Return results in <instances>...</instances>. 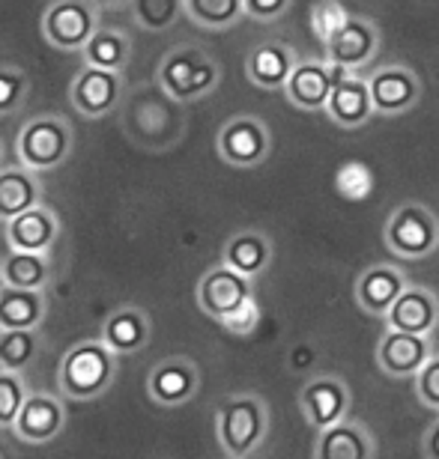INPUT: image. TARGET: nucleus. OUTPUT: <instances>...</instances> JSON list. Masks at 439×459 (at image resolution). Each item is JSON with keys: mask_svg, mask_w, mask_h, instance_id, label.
<instances>
[{"mask_svg": "<svg viewBox=\"0 0 439 459\" xmlns=\"http://www.w3.org/2000/svg\"><path fill=\"white\" fill-rule=\"evenodd\" d=\"M159 87L180 105H191L206 99L222 81V66L213 54H206L198 45H177L159 63Z\"/></svg>", "mask_w": 439, "mask_h": 459, "instance_id": "7ed1b4c3", "label": "nucleus"}, {"mask_svg": "<svg viewBox=\"0 0 439 459\" xmlns=\"http://www.w3.org/2000/svg\"><path fill=\"white\" fill-rule=\"evenodd\" d=\"M60 236V218L51 206L36 204L13 221H6V242L15 251H51Z\"/></svg>", "mask_w": 439, "mask_h": 459, "instance_id": "4be33fe9", "label": "nucleus"}, {"mask_svg": "<svg viewBox=\"0 0 439 459\" xmlns=\"http://www.w3.org/2000/svg\"><path fill=\"white\" fill-rule=\"evenodd\" d=\"M290 6H293V0H245V15L260 24H272V22H278L281 15H287Z\"/></svg>", "mask_w": 439, "mask_h": 459, "instance_id": "4c0bfd02", "label": "nucleus"}, {"mask_svg": "<svg viewBox=\"0 0 439 459\" xmlns=\"http://www.w3.org/2000/svg\"><path fill=\"white\" fill-rule=\"evenodd\" d=\"M72 126L57 114H42L33 117L18 128L15 134V155L24 168L36 173H51L60 164H66L72 155Z\"/></svg>", "mask_w": 439, "mask_h": 459, "instance_id": "20e7f679", "label": "nucleus"}, {"mask_svg": "<svg viewBox=\"0 0 439 459\" xmlns=\"http://www.w3.org/2000/svg\"><path fill=\"white\" fill-rule=\"evenodd\" d=\"M299 54L293 45L281 39H269L254 45L245 57V78L260 90H285L290 72L296 69Z\"/></svg>", "mask_w": 439, "mask_h": 459, "instance_id": "6ab92c4d", "label": "nucleus"}, {"mask_svg": "<svg viewBox=\"0 0 439 459\" xmlns=\"http://www.w3.org/2000/svg\"><path fill=\"white\" fill-rule=\"evenodd\" d=\"M413 391H416V400L422 403L425 409L439 411V355L436 352L431 355V361L413 376Z\"/></svg>", "mask_w": 439, "mask_h": 459, "instance_id": "e433bc0d", "label": "nucleus"}, {"mask_svg": "<svg viewBox=\"0 0 439 459\" xmlns=\"http://www.w3.org/2000/svg\"><path fill=\"white\" fill-rule=\"evenodd\" d=\"M407 274L391 263H373L359 272L353 287L356 305L368 316H386L400 292L407 290Z\"/></svg>", "mask_w": 439, "mask_h": 459, "instance_id": "f3484780", "label": "nucleus"}, {"mask_svg": "<svg viewBox=\"0 0 439 459\" xmlns=\"http://www.w3.org/2000/svg\"><path fill=\"white\" fill-rule=\"evenodd\" d=\"M254 278L231 269L227 263H218L213 269H206L198 281V307L204 310L209 319L222 323V319L242 305L245 299L254 296Z\"/></svg>", "mask_w": 439, "mask_h": 459, "instance_id": "9d476101", "label": "nucleus"}, {"mask_svg": "<svg viewBox=\"0 0 439 459\" xmlns=\"http://www.w3.org/2000/svg\"><path fill=\"white\" fill-rule=\"evenodd\" d=\"M123 72L114 69H99V66H87L78 72L75 81L69 87V102L72 108L87 117V119H102L108 117L120 102L123 93Z\"/></svg>", "mask_w": 439, "mask_h": 459, "instance_id": "4468645a", "label": "nucleus"}, {"mask_svg": "<svg viewBox=\"0 0 439 459\" xmlns=\"http://www.w3.org/2000/svg\"><path fill=\"white\" fill-rule=\"evenodd\" d=\"M368 87L373 99V111L382 117L407 114L422 99V78L416 75V69L404 66V63H391V66H380L377 72H371Z\"/></svg>", "mask_w": 439, "mask_h": 459, "instance_id": "ddd939ff", "label": "nucleus"}, {"mask_svg": "<svg viewBox=\"0 0 439 459\" xmlns=\"http://www.w3.org/2000/svg\"><path fill=\"white\" fill-rule=\"evenodd\" d=\"M36 204H42L40 173L24 168L22 161L13 168H0V221H13Z\"/></svg>", "mask_w": 439, "mask_h": 459, "instance_id": "5701e85b", "label": "nucleus"}, {"mask_svg": "<svg viewBox=\"0 0 439 459\" xmlns=\"http://www.w3.org/2000/svg\"><path fill=\"white\" fill-rule=\"evenodd\" d=\"M27 93H31V78H27V72L0 63V117L15 114L18 108L24 105Z\"/></svg>", "mask_w": 439, "mask_h": 459, "instance_id": "72a5a7b5", "label": "nucleus"}, {"mask_svg": "<svg viewBox=\"0 0 439 459\" xmlns=\"http://www.w3.org/2000/svg\"><path fill=\"white\" fill-rule=\"evenodd\" d=\"M353 69L338 66V63L320 57V60H302L296 63V69L290 72L285 96L290 99L293 108L299 111H326V102L332 96V87L341 78L350 75Z\"/></svg>", "mask_w": 439, "mask_h": 459, "instance_id": "6e6552de", "label": "nucleus"}, {"mask_svg": "<svg viewBox=\"0 0 439 459\" xmlns=\"http://www.w3.org/2000/svg\"><path fill=\"white\" fill-rule=\"evenodd\" d=\"M215 146L224 164L240 168V170H251V168H260V164L269 159L272 132L260 117L240 114V117H231L218 128Z\"/></svg>", "mask_w": 439, "mask_h": 459, "instance_id": "0eeeda50", "label": "nucleus"}, {"mask_svg": "<svg viewBox=\"0 0 439 459\" xmlns=\"http://www.w3.org/2000/svg\"><path fill=\"white\" fill-rule=\"evenodd\" d=\"M380 27L364 15H350L338 30L323 42V57L353 72L364 69L380 51Z\"/></svg>", "mask_w": 439, "mask_h": 459, "instance_id": "9b49d317", "label": "nucleus"}, {"mask_svg": "<svg viewBox=\"0 0 439 459\" xmlns=\"http://www.w3.org/2000/svg\"><path fill=\"white\" fill-rule=\"evenodd\" d=\"M431 355H434L431 337L400 332V328H386V334L377 343V364L391 379H413L431 361Z\"/></svg>", "mask_w": 439, "mask_h": 459, "instance_id": "2eb2a0df", "label": "nucleus"}, {"mask_svg": "<svg viewBox=\"0 0 439 459\" xmlns=\"http://www.w3.org/2000/svg\"><path fill=\"white\" fill-rule=\"evenodd\" d=\"M350 15L353 13H347V6L341 4V0H317V4L311 6V13H308L311 33H314L320 42H326L329 36H332Z\"/></svg>", "mask_w": 439, "mask_h": 459, "instance_id": "f704fd0d", "label": "nucleus"}, {"mask_svg": "<svg viewBox=\"0 0 439 459\" xmlns=\"http://www.w3.org/2000/svg\"><path fill=\"white\" fill-rule=\"evenodd\" d=\"M382 242L400 260H425L439 247V215L425 204H400L386 218Z\"/></svg>", "mask_w": 439, "mask_h": 459, "instance_id": "39448f33", "label": "nucleus"}, {"mask_svg": "<svg viewBox=\"0 0 439 459\" xmlns=\"http://www.w3.org/2000/svg\"><path fill=\"white\" fill-rule=\"evenodd\" d=\"M350 385L335 373H320L302 385L299 391V411L308 420V427L320 433V429L338 424L350 411Z\"/></svg>", "mask_w": 439, "mask_h": 459, "instance_id": "1a4fd4ad", "label": "nucleus"}, {"mask_svg": "<svg viewBox=\"0 0 439 459\" xmlns=\"http://www.w3.org/2000/svg\"><path fill=\"white\" fill-rule=\"evenodd\" d=\"M81 54H84L87 66L123 72L132 60V42H129V36L123 30H117V27H99V30L90 36V42L84 45Z\"/></svg>", "mask_w": 439, "mask_h": 459, "instance_id": "cd10ccee", "label": "nucleus"}, {"mask_svg": "<svg viewBox=\"0 0 439 459\" xmlns=\"http://www.w3.org/2000/svg\"><path fill=\"white\" fill-rule=\"evenodd\" d=\"M48 314L45 290H18L0 283V332L9 328H40Z\"/></svg>", "mask_w": 439, "mask_h": 459, "instance_id": "a878e982", "label": "nucleus"}, {"mask_svg": "<svg viewBox=\"0 0 439 459\" xmlns=\"http://www.w3.org/2000/svg\"><path fill=\"white\" fill-rule=\"evenodd\" d=\"M422 456L427 459H439V411H436V418H434V424L425 429V436H422Z\"/></svg>", "mask_w": 439, "mask_h": 459, "instance_id": "58836bf2", "label": "nucleus"}, {"mask_svg": "<svg viewBox=\"0 0 439 459\" xmlns=\"http://www.w3.org/2000/svg\"><path fill=\"white\" fill-rule=\"evenodd\" d=\"M66 429V406L54 394H27L13 433L27 445H48Z\"/></svg>", "mask_w": 439, "mask_h": 459, "instance_id": "dca6fc26", "label": "nucleus"}, {"mask_svg": "<svg viewBox=\"0 0 439 459\" xmlns=\"http://www.w3.org/2000/svg\"><path fill=\"white\" fill-rule=\"evenodd\" d=\"M198 388H200V370L186 355L162 358V361L150 370V379H146L150 400L162 409L186 406V403L195 400Z\"/></svg>", "mask_w": 439, "mask_h": 459, "instance_id": "f8f14e48", "label": "nucleus"}, {"mask_svg": "<svg viewBox=\"0 0 439 459\" xmlns=\"http://www.w3.org/2000/svg\"><path fill=\"white\" fill-rule=\"evenodd\" d=\"M377 114L373 111V99L368 87V75L350 72L332 87V96L326 102V117L341 128H362L368 119Z\"/></svg>", "mask_w": 439, "mask_h": 459, "instance_id": "412c9836", "label": "nucleus"}, {"mask_svg": "<svg viewBox=\"0 0 439 459\" xmlns=\"http://www.w3.org/2000/svg\"><path fill=\"white\" fill-rule=\"evenodd\" d=\"M51 256L48 251H15L0 260V283L18 290H48L51 283Z\"/></svg>", "mask_w": 439, "mask_h": 459, "instance_id": "bb28decb", "label": "nucleus"}, {"mask_svg": "<svg viewBox=\"0 0 439 459\" xmlns=\"http://www.w3.org/2000/svg\"><path fill=\"white\" fill-rule=\"evenodd\" d=\"M269 406L260 394H231L215 409V438L224 456L249 459L269 436Z\"/></svg>", "mask_w": 439, "mask_h": 459, "instance_id": "f257e3e1", "label": "nucleus"}, {"mask_svg": "<svg viewBox=\"0 0 439 459\" xmlns=\"http://www.w3.org/2000/svg\"><path fill=\"white\" fill-rule=\"evenodd\" d=\"M245 15V0H186V18L204 30L222 33Z\"/></svg>", "mask_w": 439, "mask_h": 459, "instance_id": "c85d7f7f", "label": "nucleus"}, {"mask_svg": "<svg viewBox=\"0 0 439 459\" xmlns=\"http://www.w3.org/2000/svg\"><path fill=\"white\" fill-rule=\"evenodd\" d=\"M317 459H373L377 456V442L364 424L353 418H341L338 424L320 429L314 438Z\"/></svg>", "mask_w": 439, "mask_h": 459, "instance_id": "aec40b11", "label": "nucleus"}, {"mask_svg": "<svg viewBox=\"0 0 439 459\" xmlns=\"http://www.w3.org/2000/svg\"><path fill=\"white\" fill-rule=\"evenodd\" d=\"M27 382L18 370H4L0 367V429H13L18 411L27 400Z\"/></svg>", "mask_w": 439, "mask_h": 459, "instance_id": "473e14b6", "label": "nucleus"}, {"mask_svg": "<svg viewBox=\"0 0 439 459\" xmlns=\"http://www.w3.org/2000/svg\"><path fill=\"white\" fill-rule=\"evenodd\" d=\"M0 168H4V143H0Z\"/></svg>", "mask_w": 439, "mask_h": 459, "instance_id": "ea45409f", "label": "nucleus"}, {"mask_svg": "<svg viewBox=\"0 0 439 459\" xmlns=\"http://www.w3.org/2000/svg\"><path fill=\"white\" fill-rule=\"evenodd\" d=\"M373 186H377V179H373L371 164H364L359 159L344 161L341 168L335 170V191L344 200H350V204H362V200H368Z\"/></svg>", "mask_w": 439, "mask_h": 459, "instance_id": "2f4dec72", "label": "nucleus"}, {"mask_svg": "<svg viewBox=\"0 0 439 459\" xmlns=\"http://www.w3.org/2000/svg\"><path fill=\"white\" fill-rule=\"evenodd\" d=\"M135 24L146 33L171 30L186 15V0H129Z\"/></svg>", "mask_w": 439, "mask_h": 459, "instance_id": "7c9ffc66", "label": "nucleus"}, {"mask_svg": "<svg viewBox=\"0 0 439 459\" xmlns=\"http://www.w3.org/2000/svg\"><path fill=\"white\" fill-rule=\"evenodd\" d=\"M117 355L102 337L99 341H78L60 358L57 385L69 400H96L111 388L117 379Z\"/></svg>", "mask_w": 439, "mask_h": 459, "instance_id": "f03ea898", "label": "nucleus"}, {"mask_svg": "<svg viewBox=\"0 0 439 459\" xmlns=\"http://www.w3.org/2000/svg\"><path fill=\"white\" fill-rule=\"evenodd\" d=\"M150 334H153L150 316H146L144 307H135V305L111 310L102 325V341L120 358L141 352V349L150 343Z\"/></svg>", "mask_w": 439, "mask_h": 459, "instance_id": "b1692460", "label": "nucleus"}, {"mask_svg": "<svg viewBox=\"0 0 439 459\" xmlns=\"http://www.w3.org/2000/svg\"><path fill=\"white\" fill-rule=\"evenodd\" d=\"M40 328H9L0 332V367L4 370H18L24 373L27 367L36 364V358L42 352Z\"/></svg>", "mask_w": 439, "mask_h": 459, "instance_id": "c756f323", "label": "nucleus"}, {"mask_svg": "<svg viewBox=\"0 0 439 459\" xmlns=\"http://www.w3.org/2000/svg\"><path fill=\"white\" fill-rule=\"evenodd\" d=\"M222 263L249 274V278H258L272 263V238L267 233H260V230H240V233H233L224 242Z\"/></svg>", "mask_w": 439, "mask_h": 459, "instance_id": "393cba45", "label": "nucleus"}, {"mask_svg": "<svg viewBox=\"0 0 439 459\" xmlns=\"http://www.w3.org/2000/svg\"><path fill=\"white\" fill-rule=\"evenodd\" d=\"M382 319H386V328L434 337L439 328V296L431 287H422V283H407V290L400 292Z\"/></svg>", "mask_w": 439, "mask_h": 459, "instance_id": "a211bd4d", "label": "nucleus"}, {"mask_svg": "<svg viewBox=\"0 0 439 459\" xmlns=\"http://www.w3.org/2000/svg\"><path fill=\"white\" fill-rule=\"evenodd\" d=\"M42 39L57 51H84L99 30V9L93 0H51L40 18Z\"/></svg>", "mask_w": 439, "mask_h": 459, "instance_id": "423d86ee", "label": "nucleus"}, {"mask_svg": "<svg viewBox=\"0 0 439 459\" xmlns=\"http://www.w3.org/2000/svg\"><path fill=\"white\" fill-rule=\"evenodd\" d=\"M0 456H6V451H4V447H0Z\"/></svg>", "mask_w": 439, "mask_h": 459, "instance_id": "a19ab883", "label": "nucleus"}, {"mask_svg": "<svg viewBox=\"0 0 439 459\" xmlns=\"http://www.w3.org/2000/svg\"><path fill=\"white\" fill-rule=\"evenodd\" d=\"M260 316H263V310H260V301L254 299V296H249L242 301L240 307L236 310H231L224 319H222V328L224 332H231V334H236V337H249V334H254L258 332V325H260Z\"/></svg>", "mask_w": 439, "mask_h": 459, "instance_id": "c9c22d12", "label": "nucleus"}]
</instances>
